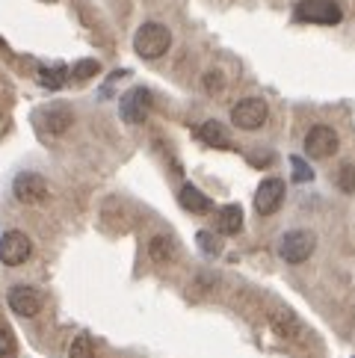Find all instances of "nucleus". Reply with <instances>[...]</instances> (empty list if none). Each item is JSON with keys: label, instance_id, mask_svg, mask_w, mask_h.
<instances>
[{"label": "nucleus", "instance_id": "1", "mask_svg": "<svg viewBox=\"0 0 355 358\" xmlns=\"http://www.w3.org/2000/svg\"><path fill=\"white\" fill-rule=\"evenodd\" d=\"M169 48H172V33H169V27H163L157 21L143 24L133 36V50L143 59H160Z\"/></svg>", "mask_w": 355, "mask_h": 358}, {"label": "nucleus", "instance_id": "2", "mask_svg": "<svg viewBox=\"0 0 355 358\" xmlns=\"http://www.w3.org/2000/svg\"><path fill=\"white\" fill-rule=\"evenodd\" d=\"M317 249V234L314 231H287L278 240V255L287 264H305Z\"/></svg>", "mask_w": 355, "mask_h": 358}, {"label": "nucleus", "instance_id": "3", "mask_svg": "<svg viewBox=\"0 0 355 358\" xmlns=\"http://www.w3.org/2000/svg\"><path fill=\"white\" fill-rule=\"evenodd\" d=\"M340 18H344V12L335 0H302V3H296V21L332 27V24H340Z\"/></svg>", "mask_w": 355, "mask_h": 358}, {"label": "nucleus", "instance_id": "4", "mask_svg": "<svg viewBox=\"0 0 355 358\" xmlns=\"http://www.w3.org/2000/svg\"><path fill=\"white\" fill-rule=\"evenodd\" d=\"M151 113V92L145 86H133L131 92H124L119 101V116L128 124H143Z\"/></svg>", "mask_w": 355, "mask_h": 358}, {"label": "nucleus", "instance_id": "5", "mask_svg": "<svg viewBox=\"0 0 355 358\" xmlns=\"http://www.w3.org/2000/svg\"><path fill=\"white\" fill-rule=\"evenodd\" d=\"M231 122L240 131H258L266 122V101L263 98H243L231 110Z\"/></svg>", "mask_w": 355, "mask_h": 358}, {"label": "nucleus", "instance_id": "6", "mask_svg": "<svg viewBox=\"0 0 355 358\" xmlns=\"http://www.w3.org/2000/svg\"><path fill=\"white\" fill-rule=\"evenodd\" d=\"M12 193L21 204H42L48 199V181L36 172H21L12 181Z\"/></svg>", "mask_w": 355, "mask_h": 358}, {"label": "nucleus", "instance_id": "7", "mask_svg": "<svg viewBox=\"0 0 355 358\" xmlns=\"http://www.w3.org/2000/svg\"><path fill=\"white\" fill-rule=\"evenodd\" d=\"M30 252H33V243L24 231H6L0 237V261L6 266H21L30 258Z\"/></svg>", "mask_w": 355, "mask_h": 358}, {"label": "nucleus", "instance_id": "8", "mask_svg": "<svg viewBox=\"0 0 355 358\" xmlns=\"http://www.w3.org/2000/svg\"><path fill=\"white\" fill-rule=\"evenodd\" d=\"M284 193H287V187L282 178H266V181H261L258 193H255V210L261 216H273L284 204Z\"/></svg>", "mask_w": 355, "mask_h": 358}, {"label": "nucleus", "instance_id": "9", "mask_svg": "<svg viewBox=\"0 0 355 358\" xmlns=\"http://www.w3.org/2000/svg\"><path fill=\"white\" fill-rule=\"evenodd\" d=\"M33 119H36V124H39L45 134L59 136V134H66L68 127H71L74 113H71V107H68V104H50V107H42Z\"/></svg>", "mask_w": 355, "mask_h": 358}, {"label": "nucleus", "instance_id": "10", "mask_svg": "<svg viewBox=\"0 0 355 358\" xmlns=\"http://www.w3.org/2000/svg\"><path fill=\"white\" fill-rule=\"evenodd\" d=\"M305 151H308V157L314 160H323L328 155H335L338 151V134H335V127H328V124H314L308 136H305Z\"/></svg>", "mask_w": 355, "mask_h": 358}, {"label": "nucleus", "instance_id": "11", "mask_svg": "<svg viewBox=\"0 0 355 358\" xmlns=\"http://www.w3.org/2000/svg\"><path fill=\"white\" fill-rule=\"evenodd\" d=\"M9 308L15 311L18 317H36L42 311V296L39 290H33L27 285H18L9 290Z\"/></svg>", "mask_w": 355, "mask_h": 358}, {"label": "nucleus", "instance_id": "12", "mask_svg": "<svg viewBox=\"0 0 355 358\" xmlns=\"http://www.w3.org/2000/svg\"><path fill=\"white\" fill-rule=\"evenodd\" d=\"M217 231L228 237L243 231V208L240 204H225V208L217 210Z\"/></svg>", "mask_w": 355, "mask_h": 358}, {"label": "nucleus", "instance_id": "13", "mask_svg": "<svg viewBox=\"0 0 355 358\" xmlns=\"http://www.w3.org/2000/svg\"><path fill=\"white\" fill-rule=\"evenodd\" d=\"M178 201H181V208L184 210H189V213H210V208H213V201L201 193L198 187H193V184H184L181 187V193H178Z\"/></svg>", "mask_w": 355, "mask_h": 358}, {"label": "nucleus", "instance_id": "14", "mask_svg": "<svg viewBox=\"0 0 355 358\" xmlns=\"http://www.w3.org/2000/svg\"><path fill=\"white\" fill-rule=\"evenodd\" d=\"M270 323H273V331L278 338H284V341H299L302 338V323L290 314V311H278L270 317Z\"/></svg>", "mask_w": 355, "mask_h": 358}, {"label": "nucleus", "instance_id": "15", "mask_svg": "<svg viewBox=\"0 0 355 358\" xmlns=\"http://www.w3.org/2000/svg\"><path fill=\"white\" fill-rule=\"evenodd\" d=\"M198 139L210 148H231V136L219 122H205L198 127Z\"/></svg>", "mask_w": 355, "mask_h": 358}, {"label": "nucleus", "instance_id": "16", "mask_svg": "<svg viewBox=\"0 0 355 358\" xmlns=\"http://www.w3.org/2000/svg\"><path fill=\"white\" fill-rule=\"evenodd\" d=\"M148 258L154 261V264H169L175 258V243H172V237H163V234L151 237V243H148Z\"/></svg>", "mask_w": 355, "mask_h": 358}, {"label": "nucleus", "instance_id": "17", "mask_svg": "<svg viewBox=\"0 0 355 358\" xmlns=\"http://www.w3.org/2000/svg\"><path fill=\"white\" fill-rule=\"evenodd\" d=\"M68 80V69L66 66H42L39 69V83L45 89H62Z\"/></svg>", "mask_w": 355, "mask_h": 358}, {"label": "nucleus", "instance_id": "18", "mask_svg": "<svg viewBox=\"0 0 355 358\" xmlns=\"http://www.w3.org/2000/svg\"><path fill=\"white\" fill-rule=\"evenodd\" d=\"M68 358H95V347L89 335H78L68 343Z\"/></svg>", "mask_w": 355, "mask_h": 358}, {"label": "nucleus", "instance_id": "19", "mask_svg": "<svg viewBox=\"0 0 355 358\" xmlns=\"http://www.w3.org/2000/svg\"><path fill=\"white\" fill-rule=\"evenodd\" d=\"M338 187L344 189L347 196L355 193V166H352V163H344V166H340V172H338Z\"/></svg>", "mask_w": 355, "mask_h": 358}, {"label": "nucleus", "instance_id": "20", "mask_svg": "<svg viewBox=\"0 0 355 358\" xmlns=\"http://www.w3.org/2000/svg\"><path fill=\"white\" fill-rule=\"evenodd\" d=\"M98 71H101V66H98L95 59H80L78 66L71 69V78H74V80H89V78H95Z\"/></svg>", "mask_w": 355, "mask_h": 358}, {"label": "nucleus", "instance_id": "21", "mask_svg": "<svg viewBox=\"0 0 355 358\" xmlns=\"http://www.w3.org/2000/svg\"><path fill=\"white\" fill-rule=\"evenodd\" d=\"M196 243L201 246V252H205L208 258H217V255H219V240L213 237L210 231H198L196 234Z\"/></svg>", "mask_w": 355, "mask_h": 358}, {"label": "nucleus", "instance_id": "22", "mask_svg": "<svg viewBox=\"0 0 355 358\" xmlns=\"http://www.w3.org/2000/svg\"><path fill=\"white\" fill-rule=\"evenodd\" d=\"M290 169H294V181L296 184H305V181H311V178H314L311 166L302 160V157H290Z\"/></svg>", "mask_w": 355, "mask_h": 358}, {"label": "nucleus", "instance_id": "23", "mask_svg": "<svg viewBox=\"0 0 355 358\" xmlns=\"http://www.w3.org/2000/svg\"><path fill=\"white\" fill-rule=\"evenodd\" d=\"M222 86H225V83H222V74H219V71H208V74H205V89H208L210 95L222 92Z\"/></svg>", "mask_w": 355, "mask_h": 358}, {"label": "nucleus", "instance_id": "24", "mask_svg": "<svg viewBox=\"0 0 355 358\" xmlns=\"http://www.w3.org/2000/svg\"><path fill=\"white\" fill-rule=\"evenodd\" d=\"M12 352V341H9V335L3 329H0V358H6Z\"/></svg>", "mask_w": 355, "mask_h": 358}, {"label": "nucleus", "instance_id": "25", "mask_svg": "<svg viewBox=\"0 0 355 358\" xmlns=\"http://www.w3.org/2000/svg\"><path fill=\"white\" fill-rule=\"evenodd\" d=\"M45 3H54V0H45Z\"/></svg>", "mask_w": 355, "mask_h": 358}, {"label": "nucleus", "instance_id": "26", "mask_svg": "<svg viewBox=\"0 0 355 358\" xmlns=\"http://www.w3.org/2000/svg\"><path fill=\"white\" fill-rule=\"evenodd\" d=\"M0 48H3V39H0Z\"/></svg>", "mask_w": 355, "mask_h": 358}]
</instances>
